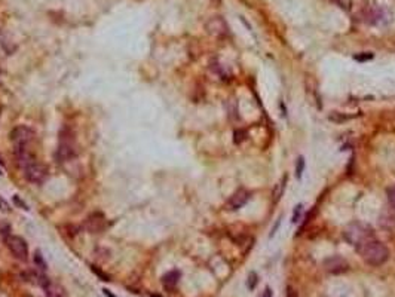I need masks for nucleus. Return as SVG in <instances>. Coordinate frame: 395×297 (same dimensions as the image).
<instances>
[{"instance_id": "nucleus-1", "label": "nucleus", "mask_w": 395, "mask_h": 297, "mask_svg": "<svg viewBox=\"0 0 395 297\" xmlns=\"http://www.w3.org/2000/svg\"><path fill=\"white\" fill-rule=\"evenodd\" d=\"M358 252L361 254L363 260L369 266H380V265L386 263V260L389 259L388 247L376 239H372L367 244H364L361 248H358Z\"/></svg>"}, {"instance_id": "nucleus-2", "label": "nucleus", "mask_w": 395, "mask_h": 297, "mask_svg": "<svg viewBox=\"0 0 395 297\" xmlns=\"http://www.w3.org/2000/svg\"><path fill=\"white\" fill-rule=\"evenodd\" d=\"M345 239L351 244L352 247H355L357 250L361 248L364 244H367L369 241L374 239L373 230L370 226L364 225V223H351L348 228L345 229Z\"/></svg>"}, {"instance_id": "nucleus-3", "label": "nucleus", "mask_w": 395, "mask_h": 297, "mask_svg": "<svg viewBox=\"0 0 395 297\" xmlns=\"http://www.w3.org/2000/svg\"><path fill=\"white\" fill-rule=\"evenodd\" d=\"M24 174H25V179L30 183L41 184L48 179V168L45 166L44 163L31 160L28 165L24 166Z\"/></svg>"}, {"instance_id": "nucleus-4", "label": "nucleus", "mask_w": 395, "mask_h": 297, "mask_svg": "<svg viewBox=\"0 0 395 297\" xmlns=\"http://www.w3.org/2000/svg\"><path fill=\"white\" fill-rule=\"evenodd\" d=\"M34 138V131L28 126H17L12 133H11V140L15 146V150L20 149H27V146L33 141Z\"/></svg>"}, {"instance_id": "nucleus-5", "label": "nucleus", "mask_w": 395, "mask_h": 297, "mask_svg": "<svg viewBox=\"0 0 395 297\" xmlns=\"http://www.w3.org/2000/svg\"><path fill=\"white\" fill-rule=\"evenodd\" d=\"M6 245H8L9 251L14 254V257H17L18 260H27L28 247H27V242L22 239L21 236H8Z\"/></svg>"}, {"instance_id": "nucleus-6", "label": "nucleus", "mask_w": 395, "mask_h": 297, "mask_svg": "<svg viewBox=\"0 0 395 297\" xmlns=\"http://www.w3.org/2000/svg\"><path fill=\"white\" fill-rule=\"evenodd\" d=\"M323 266H324V269H326L329 274L333 275L343 274V272H346V271L349 269L348 262H346L343 257H340V256H331L329 259H326L324 263H323Z\"/></svg>"}, {"instance_id": "nucleus-7", "label": "nucleus", "mask_w": 395, "mask_h": 297, "mask_svg": "<svg viewBox=\"0 0 395 297\" xmlns=\"http://www.w3.org/2000/svg\"><path fill=\"white\" fill-rule=\"evenodd\" d=\"M205 30L214 37H224L229 33V27L221 17H213L205 24Z\"/></svg>"}, {"instance_id": "nucleus-8", "label": "nucleus", "mask_w": 395, "mask_h": 297, "mask_svg": "<svg viewBox=\"0 0 395 297\" xmlns=\"http://www.w3.org/2000/svg\"><path fill=\"white\" fill-rule=\"evenodd\" d=\"M250 198H251V193H250L248 190L240 189V190H236V192L227 199L226 208H227L229 211H236V209H240V208L245 205V204L250 201Z\"/></svg>"}, {"instance_id": "nucleus-9", "label": "nucleus", "mask_w": 395, "mask_h": 297, "mask_svg": "<svg viewBox=\"0 0 395 297\" xmlns=\"http://www.w3.org/2000/svg\"><path fill=\"white\" fill-rule=\"evenodd\" d=\"M76 156V147L71 141V138L61 137V143L57 150V159L60 162H67Z\"/></svg>"}, {"instance_id": "nucleus-10", "label": "nucleus", "mask_w": 395, "mask_h": 297, "mask_svg": "<svg viewBox=\"0 0 395 297\" xmlns=\"http://www.w3.org/2000/svg\"><path fill=\"white\" fill-rule=\"evenodd\" d=\"M39 284L44 287L45 293L48 294V297H66V290L55 281L45 278L42 275H39Z\"/></svg>"}, {"instance_id": "nucleus-11", "label": "nucleus", "mask_w": 395, "mask_h": 297, "mask_svg": "<svg viewBox=\"0 0 395 297\" xmlns=\"http://www.w3.org/2000/svg\"><path fill=\"white\" fill-rule=\"evenodd\" d=\"M106 226V219L101 216V214H94V216H89L85 222V229L91 232V233H97V232H101Z\"/></svg>"}, {"instance_id": "nucleus-12", "label": "nucleus", "mask_w": 395, "mask_h": 297, "mask_svg": "<svg viewBox=\"0 0 395 297\" xmlns=\"http://www.w3.org/2000/svg\"><path fill=\"white\" fill-rule=\"evenodd\" d=\"M380 228L386 229V230H394L395 229V213L392 211H385L380 214Z\"/></svg>"}, {"instance_id": "nucleus-13", "label": "nucleus", "mask_w": 395, "mask_h": 297, "mask_svg": "<svg viewBox=\"0 0 395 297\" xmlns=\"http://www.w3.org/2000/svg\"><path fill=\"white\" fill-rule=\"evenodd\" d=\"M178 279H180V272H178V271H171V272H168L167 275H164L162 284H164L165 288L174 290V287L178 284Z\"/></svg>"}, {"instance_id": "nucleus-14", "label": "nucleus", "mask_w": 395, "mask_h": 297, "mask_svg": "<svg viewBox=\"0 0 395 297\" xmlns=\"http://www.w3.org/2000/svg\"><path fill=\"white\" fill-rule=\"evenodd\" d=\"M286 180L287 177L283 179V182L278 184V187H275V192H273V201L275 202H278L280 199H281V195H283V192H284V187H286Z\"/></svg>"}, {"instance_id": "nucleus-15", "label": "nucleus", "mask_w": 395, "mask_h": 297, "mask_svg": "<svg viewBox=\"0 0 395 297\" xmlns=\"http://www.w3.org/2000/svg\"><path fill=\"white\" fill-rule=\"evenodd\" d=\"M303 168H305V159H303V158H299V159H297V165H296V177H297V179L302 177Z\"/></svg>"}, {"instance_id": "nucleus-16", "label": "nucleus", "mask_w": 395, "mask_h": 297, "mask_svg": "<svg viewBox=\"0 0 395 297\" xmlns=\"http://www.w3.org/2000/svg\"><path fill=\"white\" fill-rule=\"evenodd\" d=\"M386 195H388V202H389V205H391V208H394L395 209V186L389 187V189L386 190Z\"/></svg>"}, {"instance_id": "nucleus-17", "label": "nucleus", "mask_w": 395, "mask_h": 297, "mask_svg": "<svg viewBox=\"0 0 395 297\" xmlns=\"http://www.w3.org/2000/svg\"><path fill=\"white\" fill-rule=\"evenodd\" d=\"M34 265H37L41 269H46V263L44 262V257L39 251L36 252V256H34Z\"/></svg>"}, {"instance_id": "nucleus-18", "label": "nucleus", "mask_w": 395, "mask_h": 297, "mask_svg": "<svg viewBox=\"0 0 395 297\" xmlns=\"http://www.w3.org/2000/svg\"><path fill=\"white\" fill-rule=\"evenodd\" d=\"M302 211H303V205H302V204H299V205L294 208V214H293V222H294V223L299 222V219H300V216H302Z\"/></svg>"}, {"instance_id": "nucleus-19", "label": "nucleus", "mask_w": 395, "mask_h": 297, "mask_svg": "<svg viewBox=\"0 0 395 297\" xmlns=\"http://www.w3.org/2000/svg\"><path fill=\"white\" fill-rule=\"evenodd\" d=\"M355 60L357 61H369V60H373V54L372 52H364L363 55H355Z\"/></svg>"}, {"instance_id": "nucleus-20", "label": "nucleus", "mask_w": 395, "mask_h": 297, "mask_svg": "<svg viewBox=\"0 0 395 297\" xmlns=\"http://www.w3.org/2000/svg\"><path fill=\"white\" fill-rule=\"evenodd\" d=\"M245 137H247V133L245 131H235V143L236 144H240V143H242L244 140H245Z\"/></svg>"}, {"instance_id": "nucleus-21", "label": "nucleus", "mask_w": 395, "mask_h": 297, "mask_svg": "<svg viewBox=\"0 0 395 297\" xmlns=\"http://www.w3.org/2000/svg\"><path fill=\"white\" fill-rule=\"evenodd\" d=\"M257 284V275L256 274H250V281H248V288H254Z\"/></svg>"}, {"instance_id": "nucleus-22", "label": "nucleus", "mask_w": 395, "mask_h": 297, "mask_svg": "<svg viewBox=\"0 0 395 297\" xmlns=\"http://www.w3.org/2000/svg\"><path fill=\"white\" fill-rule=\"evenodd\" d=\"M92 272H95V274L98 275V276H100V278L103 279V281H110L109 275L103 274V272H101V271H100V269H98L97 266H92Z\"/></svg>"}, {"instance_id": "nucleus-23", "label": "nucleus", "mask_w": 395, "mask_h": 297, "mask_svg": "<svg viewBox=\"0 0 395 297\" xmlns=\"http://www.w3.org/2000/svg\"><path fill=\"white\" fill-rule=\"evenodd\" d=\"M0 211H5V213H9V211H11L9 204H8L5 199H2V198H0Z\"/></svg>"}, {"instance_id": "nucleus-24", "label": "nucleus", "mask_w": 395, "mask_h": 297, "mask_svg": "<svg viewBox=\"0 0 395 297\" xmlns=\"http://www.w3.org/2000/svg\"><path fill=\"white\" fill-rule=\"evenodd\" d=\"M287 297H297L296 291L293 288H288V293H287Z\"/></svg>"}, {"instance_id": "nucleus-25", "label": "nucleus", "mask_w": 395, "mask_h": 297, "mask_svg": "<svg viewBox=\"0 0 395 297\" xmlns=\"http://www.w3.org/2000/svg\"><path fill=\"white\" fill-rule=\"evenodd\" d=\"M5 173V165H3V160L0 158V174H3Z\"/></svg>"}, {"instance_id": "nucleus-26", "label": "nucleus", "mask_w": 395, "mask_h": 297, "mask_svg": "<svg viewBox=\"0 0 395 297\" xmlns=\"http://www.w3.org/2000/svg\"><path fill=\"white\" fill-rule=\"evenodd\" d=\"M263 297H272V291H270V288H267V290L264 291Z\"/></svg>"}, {"instance_id": "nucleus-27", "label": "nucleus", "mask_w": 395, "mask_h": 297, "mask_svg": "<svg viewBox=\"0 0 395 297\" xmlns=\"http://www.w3.org/2000/svg\"><path fill=\"white\" fill-rule=\"evenodd\" d=\"M103 291H104V294H106V296H109V297H114V296H113V294H111V293H110L109 290H103Z\"/></svg>"}]
</instances>
